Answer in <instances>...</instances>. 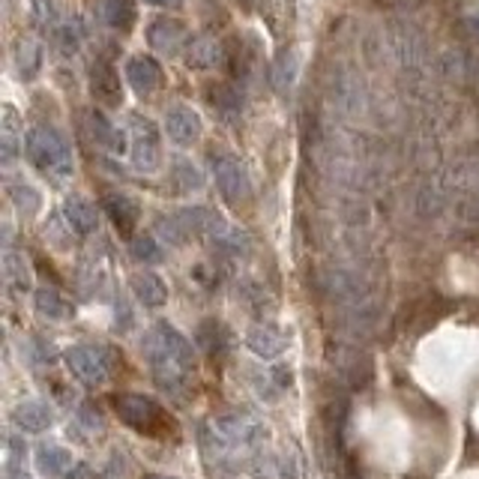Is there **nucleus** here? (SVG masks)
Instances as JSON below:
<instances>
[{"label":"nucleus","mask_w":479,"mask_h":479,"mask_svg":"<svg viewBox=\"0 0 479 479\" xmlns=\"http://www.w3.org/2000/svg\"><path fill=\"white\" fill-rule=\"evenodd\" d=\"M115 407H117L120 420L141 434L165 441L168 432H175V423H171V416L165 414V407H162L159 402H153L150 395H132V393L117 395Z\"/></svg>","instance_id":"nucleus-4"},{"label":"nucleus","mask_w":479,"mask_h":479,"mask_svg":"<svg viewBox=\"0 0 479 479\" xmlns=\"http://www.w3.org/2000/svg\"><path fill=\"white\" fill-rule=\"evenodd\" d=\"M150 479H168V476H150Z\"/></svg>","instance_id":"nucleus-39"},{"label":"nucleus","mask_w":479,"mask_h":479,"mask_svg":"<svg viewBox=\"0 0 479 479\" xmlns=\"http://www.w3.org/2000/svg\"><path fill=\"white\" fill-rule=\"evenodd\" d=\"M25 462H27L25 441L22 437H15V434H6V441H4V474H6V479H27Z\"/></svg>","instance_id":"nucleus-24"},{"label":"nucleus","mask_w":479,"mask_h":479,"mask_svg":"<svg viewBox=\"0 0 479 479\" xmlns=\"http://www.w3.org/2000/svg\"><path fill=\"white\" fill-rule=\"evenodd\" d=\"M66 479H99V476H96V471H94V467H90V464L78 462V464L73 467V471L66 474Z\"/></svg>","instance_id":"nucleus-36"},{"label":"nucleus","mask_w":479,"mask_h":479,"mask_svg":"<svg viewBox=\"0 0 479 479\" xmlns=\"http://www.w3.org/2000/svg\"><path fill=\"white\" fill-rule=\"evenodd\" d=\"M201 437H204V446L213 453L240 455V453L254 450V446L267 437V429L249 414H228V416H216V420L204 423Z\"/></svg>","instance_id":"nucleus-2"},{"label":"nucleus","mask_w":479,"mask_h":479,"mask_svg":"<svg viewBox=\"0 0 479 479\" xmlns=\"http://www.w3.org/2000/svg\"><path fill=\"white\" fill-rule=\"evenodd\" d=\"M147 43H150V48H156L159 55L175 57V55H180V48L189 45V36H186L183 22L168 18V15H159V18H153L147 27Z\"/></svg>","instance_id":"nucleus-8"},{"label":"nucleus","mask_w":479,"mask_h":479,"mask_svg":"<svg viewBox=\"0 0 479 479\" xmlns=\"http://www.w3.org/2000/svg\"><path fill=\"white\" fill-rule=\"evenodd\" d=\"M90 129H94L96 145H102L108 153H115V156L129 153V132L117 129L102 111H90Z\"/></svg>","instance_id":"nucleus-16"},{"label":"nucleus","mask_w":479,"mask_h":479,"mask_svg":"<svg viewBox=\"0 0 479 479\" xmlns=\"http://www.w3.org/2000/svg\"><path fill=\"white\" fill-rule=\"evenodd\" d=\"M291 384H294V372H291V365L276 363V365H270V369H267V386H270V390L284 393Z\"/></svg>","instance_id":"nucleus-32"},{"label":"nucleus","mask_w":479,"mask_h":479,"mask_svg":"<svg viewBox=\"0 0 479 479\" xmlns=\"http://www.w3.org/2000/svg\"><path fill=\"white\" fill-rule=\"evenodd\" d=\"M213 177H216V186L225 201L237 204L243 198H249L252 183H249L246 168H243V162L237 156H228V153L213 156Z\"/></svg>","instance_id":"nucleus-7"},{"label":"nucleus","mask_w":479,"mask_h":479,"mask_svg":"<svg viewBox=\"0 0 479 479\" xmlns=\"http://www.w3.org/2000/svg\"><path fill=\"white\" fill-rule=\"evenodd\" d=\"M129 156L141 175H156L162 165V138L150 117L135 115L129 120Z\"/></svg>","instance_id":"nucleus-6"},{"label":"nucleus","mask_w":479,"mask_h":479,"mask_svg":"<svg viewBox=\"0 0 479 479\" xmlns=\"http://www.w3.org/2000/svg\"><path fill=\"white\" fill-rule=\"evenodd\" d=\"M198 342L207 348V354H216L222 348V327L216 321H204L198 327Z\"/></svg>","instance_id":"nucleus-33"},{"label":"nucleus","mask_w":479,"mask_h":479,"mask_svg":"<svg viewBox=\"0 0 479 479\" xmlns=\"http://www.w3.org/2000/svg\"><path fill=\"white\" fill-rule=\"evenodd\" d=\"M462 27H464V34L471 36V39H479V13L464 15L462 18Z\"/></svg>","instance_id":"nucleus-37"},{"label":"nucleus","mask_w":479,"mask_h":479,"mask_svg":"<svg viewBox=\"0 0 479 479\" xmlns=\"http://www.w3.org/2000/svg\"><path fill=\"white\" fill-rule=\"evenodd\" d=\"M78 420L85 423L90 432H96V429H102V425H105V420H102V411H99L96 404H81Z\"/></svg>","instance_id":"nucleus-35"},{"label":"nucleus","mask_w":479,"mask_h":479,"mask_svg":"<svg viewBox=\"0 0 479 479\" xmlns=\"http://www.w3.org/2000/svg\"><path fill=\"white\" fill-rule=\"evenodd\" d=\"M34 18L45 34H55L57 25L64 22L57 13V6H55V0H34Z\"/></svg>","instance_id":"nucleus-29"},{"label":"nucleus","mask_w":479,"mask_h":479,"mask_svg":"<svg viewBox=\"0 0 479 479\" xmlns=\"http://www.w3.org/2000/svg\"><path fill=\"white\" fill-rule=\"evenodd\" d=\"M69 467H75V464H73V455H69V450H64V446L43 444L36 450V471L45 479H60Z\"/></svg>","instance_id":"nucleus-21"},{"label":"nucleus","mask_w":479,"mask_h":479,"mask_svg":"<svg viewBox=\"0 0 479 479\" xmlns=\"http://www.w3.org/2000/svg\"><path fill=\"white\" fill-rule=\"evenodd\" d=\"M294 75H297V57H294L291 51H282V55L273 60V66H270L273 87H276L279 94H284V90L294 85Z\"/></svg>","instance_id":"nucleus-26"},{"label":"nucleus","mask_w":479,"mask_h":479,"mask_svg":"<svg viewBox=\"0 0 479 479\" xmlns=\"http://www.w3.org/2000/svg\"><path fill=\"white\" fill-rule=\"evenodd\" d=\"M22 129H18V115L15 108L4 105V120H0V162L4 165H13L18 159V153H22Z\"/></svg>","instance_id":"nucleus-18"},{"label":"nucleus","mask_w":479,"mask_h":479,"mask_svg":"<svg viewBox=\"0 0 479 479\" xmlns=\"http://www.w3.org/2000/svg\"><path fill=\"white\" fill-rule=\"evenodd\" d=\"M13 201H15V207L22 210V213H36L39 210V195L30 186H25V183H18V186H13Z\"/></svg>","instance_id":"nucleus-34"},{"label":"nucleus","mask_w":479,"mask_h":479,"mask_svg":"<svg viewBox=\"0 0 479 479\" xmlns=\"http://www.w3.org/2000/svg\"><path fill=\"white\" fill-rule=\"evenodd\" d=\"M43 60H45V51L43 45L36 43V39H18V45H15V69H18V75H22L25 81H34L39 73H43Z\"/></svg>","instance_id":"nucleus-22"},{"label":"nucleus","mask_w":479,"mask_h":479,"mask_svg":"<svg viewBox=\"0 0 479 479\" xmlns=\"http://www.w3.org/2000/svg\"><path fill=\"white\" fill-rule=\"evenodd\" d=\"M132 258L141 264H159L162 261V249L156 246L153 237H135L132 240Z\"/></svg>","instance_id":"nucleus-31"},{"label":"nucleus","mask_w":479,"mask_h":479,"mask_svg":"<svg viewBox=\"0 0 479 479\" xmlns=\"http://www.w3.org/2000/svg\"><path fill=\"white\" fill-rule=\"evenodd\" d=\"M222 57H225V48H222L213 36L201 34L195 39H189V45H186V64L192 69H213L216 64H222Z\"/></svg>","instance_id":"nucleus-19"},{"label":"nucleus","mask_w":479,"mask_h":479,"mask_svg":"<svg viewBox=\"0 0 479 479\" xmlns=\"http://www.w3.org/2000/svg\"><path fill=\"white\" fill-rule=\"evenodd\" d=\"M90 94L102 108H120V102H124V85H120L117 69L108 60H96L90 66Z\"/></svg>","instance_id":"nucleus-9"},{"label":"nucleus","mask_w":479,"mask_h":479,"mask_svg":"<svg viewBox=\"0 0 479 479\" xmlns=\"http://www.w3.org/2000/svg\"><path fill=\"white\" fill-rule=\"evenodd\" d=\"M102 22L120 30H129L135 25V4L132 0H105L102 4Z\"/></svg>","instance_id":"nucleus-25"},{"label":"nucleus","mask_w":479,"mask_h":479,"mask_svg":"<svg viewBox=\"0 0 479 479\" xmlns=\"http://www.w3.org/2000/svg\"><path fill=\"white\" fill-rule=\"evenodd\" d=\"M102 207H105L108 219L115 222L120 237H132V234H135L138 219H141V207L135 198L124 195V192H108L105 201H102Z\"/></svg>","instance_id":"nucleus-11"},{"label":"nucleus","mask_w":479,"mask_h":479,"mask_svg":"<svg viewBox=\"0 0 479 479\" xmlns=\"http://www.w3.org/2000/svg\"><path fill=\"white\" fill-rule=\"evenodd\" d=\"M51 39H55L57 48L64 51V55H75V51H78V43H81L78 25H73V22H60L55 34H51Z\"/></svg>","instance_id":"nucleus-30"},{"label":"nucleus","mask_w":479,"mask_h":479,"mask_svg":"<svg viewBox=\"0 0 479 479\" xmlns=\"http://www.w3.org/2000/svg\"><path fill=\"white\" fill-rule=\"evenodd\" d=\"M4 284L9 294H27L30 291V267L22 252L9 249L4 254Z\"/></svg>","instance_id":"nucleus-23"},{"label":"nucleus","mask_w":479,"mask_h":479,"mask_svg":"<svg viewBox=\"0 0 479 479\" xmlns=\"http://www.w3.org/2000/svg\"><path fill=\"white\" fill-rule=\"evenodd\" d=\"M13 423L22 432L39 434V432H48L51 429V423H55V414H51V407L45 402H22L13 411Z\"/></svg>","instance_id":"nucleus-17"},{"label":"nucleus","mask_w":479,"mask_h":479,"mask_svg":"<svg viewBox=\"0 0 479 479\" xmlns=\"http://www.w3.org/2000/svg\"><path fill=\"white\" fill-rule=\"evenodd\" d=\"M171 180H175L177 192H198L204 186V175L192 165L189 159H177L175 171H171Z\"/></svg>","instance_id":"nucleus-28"},{"label":"nucleus","mask_w":479,"mask_h":479,"mask_svg":"<svg viewBox=\"0 0 479 479\" xmlns=\"http://www.w3.org/2000/svg\"><path fill=\"white\" fill-rule=\"evenodd\" d=\"M165 132H168V138L175 141V145L189 147V145H195V141L201 138L204 124L198 117V111H192L189 105H175V108L165 111Z\"/></svg>","instance_id":"nucleus-10"},{"label":"nucleus","mask_w":479,"mask_h":479,"mask_svg":"<svg viewBox=\"0 0 479 479\" xmlns=\"http://www.w3.org/2000/svg\"><path fill=\"white\" fill-rule=\"evenodd\" d=\"M64 219H66L69 231H75L78 237H90V234L99 228L96 207L87 198H81V195H69L64 201Z\"/></svg>","instance_id":"nucleus-13"},{"label":"nucleus","mask_w":479,"mask_h":479,"mask_svg":"<svg viewBox=\"0 0 479 479\" xmlns=\"http://www.w3.org/2000/svg\"><path fill=\"white\" fill-rule=\"evenodd\" d=\"M25 153L39 175L66 180L75 171V156L73 145L66 141V135L55 126H34L25 138Z\"/></svg>","instance_id":"nucleus-3"},{"label":"nucleus","mask_w":479,"mask_h":479,"mask_svg":"<svg viewBox=\"0 0 479 479\" xmlns=\"http://www.w3.org/2000/svg\"><path fill=\"white\" fill-rule=\"evenodd\" d=\"M126 81L135 94L150 96L162 87V66L150 55H135L126 60Z\"/></svg>","instance_id":"nucleus-12"},{"label":"nucleus","mask_w":479,"mask_h":479,"mask_svg":"<svg viewBox=\"0 0 479 479\" xmlns=\"http://www.w3.org/2000/svg\"><path fill=\"white\" fill-rule=\"evenodd\" d=\"M284 344H288V339H284V333L273 327V324H254V327L246 333V348L252 354H258L261 360L279 356L284 351Z\"/></svg>","instance_id":"nucleus-14"},{"label":"nucleus","mask_w":479,"mask_h":479,"mask_svg":"<svg viewBox=\"0 0 479 479\" xmlns=\"http://www.w3.org/2000/svg\"><path fill=\"white\" fill-rule=\"evenodd\" d=\"M210 102H213V108H216L219 115H225V117H237L240 108H243V96L234 87H228V85L213 87L210 90Z\"/></svg>","instance_id":"nucleus-27"},{"label":"nucleus","mask_w":479,"mask_h":479,"mask_svg":"<svg viewBox=\"0 0 479 479\" xmlns=\"http://www.w3.org/2000/svg\"><path fill=\"white\" fill-rule=\"evenodd\" d=\"M129 288H132V294L138 297V303H145L147 309H162V305L168 303V288H165V282H162L156 273H150V270L135 273V276L129 279Z\"/></svg>","instance_id":"nucleus-15"},{"label":"nucleus","mask_w":479,"mask_h":479,"mask_svg":"<svg viewBox=\"0 0 479 479\" xmlns=\"http://www.w3.org/2000/svg\"><path fill=\"white\" fill-rule=\"evenodd\" d=\"M145 4H150V6H165V9H175V6H180L183 0H145Z\"/></svg>","instance_id":"nucleus-38"},{"label":"nucleus","mask_w":479,"mask_h":479,"mask_svg":"<svg viewBox=\"0 0 479 479\" xmlns=\"http://www.w3.org/2000/svg\"><path fill=\"white\" fill-rule=\"evenodd\" d=\"M141 351H145L153 381H156L165 393H180L186 381L195 372V351H192V342L175 330L171 324L159 321L145 333V342H141Z\"/></svg>","instance_id":"nucleus-1"},{"label":"nucleus","mask_w":479,"mask_h":479,"mask_svg":"<svg viewBox=\"0 0 479 479\" xmlns=\"http://www.w3.org/2000/svg\"><path fill=\"white\" fill-rule=\"evenodd\" d=\"M34 305H36V312L48 321H69L75 314V305L69 303L57 288H36Z\"/></svg>","instance_id":"nucleus-20"},{"label":"nucleus","mask_w":479,"mask_h":479,"mask_svg":"<svg viewBox=\"0 0 479 479\" xmlns=\"http://www.w3.org/2000/svg\"><path fill=\"white\" fill-rule=\"evenodd\" d=\"M66 369L85 386H102L117 369V354L99 344H75L66 351Z\"/></svg>","instance_id":"nucleus-5"}]
</instances>
